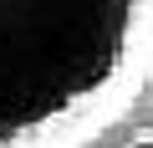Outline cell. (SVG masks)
Returning <instances> with one entry per match:
<instances>
[{
    "label": "cell",
    "mask_w": 153,
    "mask_h": 148,
    "mask_svg": "<svg viewBox=\"0 0 153 148\" xmlns=\"http://www.w3.org/2000/svg\"><path fill=\"white\" fill-rule=\"evenodd\" d=\"M153 82V0H0V148H82Z\"/></svg>",
    "instance_id": "cell-1"
},
{
    "label": "cell",
    "mask_w": 153,
    "mask_h": 148,
    "mask_svg": "<svg viewBox=\"0 0 153 148\" xmlns=\"http://www.w3.org/2000/svg\"><path fill=\"white\" fill-rule=\"evenodd\" d=\"M128 148H153V128H133V138H128Z\"/></svg>",
    "instance_id": "cell-2"
}]
</instances>
